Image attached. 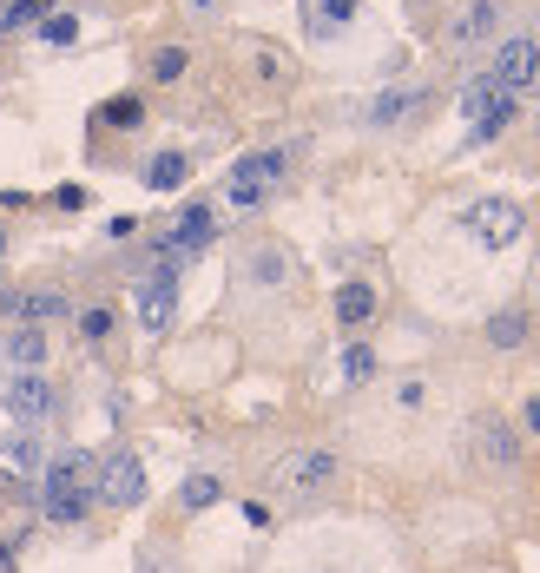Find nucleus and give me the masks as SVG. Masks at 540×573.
<instances>
[{
	"instance_id": "6e6552de",
	"label": "nucleus",
	"mask_w": 540,
	"mask_h": 573,
	"mask_svg": "<svg viewBox=\"0 0 540 573\" xmlns=\"http://www.w3.org/2000/svg\"><path fill=\"white\" fill-rule=\"evenodd\" d=\"M132 310H139V323H145L152 336L172 330V317H178V271L139 277V284H132Z\"/></svg>"
},
{
	"instance_id": "1a4fd4ad",
	"label": "nucleus",
	"mask_w": 540,
	"mask_h": 573,
	"mask_svg": "<svg viewBox=\"0 0 540 573\" xmlns=\"http://www.w3.org/2000/svg\"><path fill=\"white\" fill-rule=\"evenodd\" d=\"M475 455L488 468H514V462H521V435H514L501 415H481V422H475Z\"/></svg>"
},
{
	"instance_id": "20e7f679",
	"label": "nucleus",
	"mask_w": 540,
	"mask_h": 573,
	"mask_svg": "<svg viewBox=\"0 0 540 573\" xmlns=\"http://www.w3.org/2000/svg\"><path fill=\"white\" fill-rule=\"evenodd\" d=\"M336 475H343V455H336V448H290L270 481L284 494H317V488H330Z\"/></svg>"
},
{
	"instance_id": "393cba45",
	"label": "nucleus",
	"mask_w": 540,
	"mask_h": 573,
	"mask_svg": "<svg viewBox=\"0 0 540 573\" xmlns=\"http://www.w3.org/2000/svg\"><path fill=\"white\" fill-rule=\"evenodd\" d=\"M343 376L369 382V376H376V350H369V343H350V350H343Z\"/></svg>"
},
{
	"instance_id": "423d86ee",
	"label": "nucleus",
	"mask_w": 540,
	"mask_h": 573,
	"mask_svg": "<svg viewBox=\"0 0 540 573\" xmlns=\"http://www.w3.org/2000/svg\"><path fill=\"white\" fill-rule=\"evenodd\" d=\"M0 402H7V415H14L20 429H40V422L60 409V396H53V382L40 376V369H14L7 389H0Z\"/></svg>"
},
{
	"instance_id": "7ed1b4c3",
	"label": "nucleus",
	"mask_w": 540,
	"mask_h": 573,
	"mask_svg": "<svg viewBox=\"0 0 540 573\" xmlns=\"http://www.w3.org/2000/svg\"><path fill=\"white\" fill-rule=\"evenodd\" d=\"M86 508H93V488H86V455H60V462H47V521L73 527Z\"/></svg>"
},
{
	"instance_id": "9d476101",
	"label": "nucleus",
	"mask_w": 540,
	"mask_h": 573,
	"mask_svg": "<svg viewBox=\"0 0 540 573\" xmlns=\"http://www.w3.org/2000/svg\"><path fill=\"white\" fill-rule=\"evenodd\" d=\"M0 303H7V317L14 323H33V330H47L53 317H66L60 290H14V297H0Z\"/></svg>"
},
{
	"instance_id": "39448f33",
	"label": "nucleus",
	"mask_w": 540,
	"mask_h": 573,
	"mask_svg": "<svg viewBox=\"0 0 540 573\" xmlns=\"http://www.w3.org/2000/svg\"><path fill=\"white\" fill-rule=\"evenodd\" d=\"M93 501H106V508H139L145 501V462L132 455V448H112L106 462H99Z\"/></svg>"
},
{
	"instance_id": "f257e3e1",
	"label": "nucleus",
	"mask_w": 540,
	"mask_h": 573,
	"mask_svg": "<svg viewBox=\"0 0 540 573\" xmlns=\"http://www.w3.org/2000/svg\"><path fill=\"white\" fill-rule=\"evenodd\" d=\"M284 172H290V152L284 145H264V152H244L238 165H231V185H224V198L238 211H257L270 198V191L284 185Z\"/></svg>"
},
{
	"instance_id": "5701e85b",
	"label": "nucleus",
	"mask_w": 540,
	"mask_h": 573,
	"mask_svg": "<svg viewBox=\"0 0 540 573\" xmlns=\"http://www.w3.org/2000/svg\"><path fill=\"white\" fill-rule=\"evenodd\" d=\"M185 66H191V53H185V47H159V53H152V80L172 86L178 73H185Z\"/></svg>"
},
{
	"instance_id": "6ab92c4d",
	"label": "nucleus",
	"mask_w": 540,
	"mask_h": 573,
	"mask_svg": "<svg viewBox=\"0 0 540 573\" xmlns=\"http://www.w3.org/2000/svg\"><path fill=\"white\" fill-rule=\"evenodd\" d=\"M527 330H534L527 310H494V317H488V343H494V350H521Z\"/></svg>"
},
{
	"instance_id": "c756f323",
	"label": "nucleus",
	"mask_w": 540,
	"mask_h": 573,
	"mask_svg": "<svg viewBox=\"0 0 540 573\" xmlns=\"http://www.w3.org/2000/svg\"><path fill=\"white\" fill-rule=\"evenodd\" d=\"M7 567H14V547H0V573H7Z\"/></svg>"
},
{
	"instance_id": "bb28decb",
	"label": "nucleus",
	"mask_w": 540,
	"mask_h": 573,
	"mask_svg": "<svg viewBox=\"0 0 540 573\" xmlns=\"http://www.w3.org/2000/svg\"><path fill=\"white\" fill-rule=\"evenodd\" d=\"M422 402H429V382H396V409H422Z\"/></svg>"
},
{
	"instance_id": "a211bd4d",
	"label": "nucleus",
	"mask_w": 540,
	"mask_h": 573,
	"mask_svg": "<svg viewBox=\"0 0 540 573\" xmlns=\"http://www.w3.org/2000/svg\"><path fill=\"white\" fill-rule=\"evenodd\" d=\"M244 271H251L264 290H284V284H290V257L277 251V244H257V251L244 257Z\"/></svg>"
},
{
	"instance_id": "0eeeda50",
	"label": "nucleus",
	"mask_w": 540,
	"mask_h": 573,
	"mask_svg": "<svg viewBox=\"0 0 540 573\" xmlns=\"http://www.w3.org/2000/svg\"><path fill=\"white\" fill-rule=\"evenodd\" d=\"M488 80L501 86V93H514V99L540 80V40H534V33H508V40L494 47V73H488Z\"/></svg>"
},
{
	"instance_id": "a878e982",
	"label": "nucleus",
	"mask_w": 540,
	"mask_h": 573,
	"mask_svg": "<svg viewBox=\"0 0 540 573\" xmlns=\"http://www.w3.org/2000/svg\"><path fill=\"white\" fill-rule=\"evenodd\" d=\"M33 20H47V0H14V7L0 14V33L7 27H33Z\"/></svg>"
},
{
	"instance_id": "aec40b11",
	"label": "nucleus",
	"mask_w": 540,
	"mask_h": 573,
	"mask_svg": "<svg viewBox=\"0 0 540 573\" xmlns=\"http://www.w3.org/2000/svg\"><path fill=\"white\" fill-rule=\"evenodd\" d=\"M178 501H185V514H205V508H218V501H224V481L218 475H191L185 488H178Z\"/></svg>"
},
{
	"instance_id": "412c9836",
	"label": "nucleus",
	"mask_w": 540,
	"mask_h": 573,
	"mask_svg": "<svg viewBox=\"0 0 540 573\" xmlns=\"http://www.w3.org/2000/svg\"><path fill=\"white\" fill-rule=\"evenodd\" d=\"M40 40H47V47H73V40H80V14H47L40 20Z\"/></svg>"
},
{
	"instance_id": "4be33fe9",
	"label": "nucleus",
	"mask_w": 540,
	"mask_h": 573,
	"mask_svg": "<svg viewBox=\"0 0 540 573\" xmlns=\"http://www.w3.org/2000/svg\"><path fill=\"white\" fill-rule=\"evenodd\" d=\"M93 126H139V99H106V106L93 112Z\"/></svg>"
},
{
	"instance_id": "4468645a",
	"label": "nucleus",
	"mask_w": 540,
	"mask_h": 573,
	"mask_svg": "<svg viewBox=\"0 0 540 573\" xmlns=\"http://www.w3.org/2000/svg\"><path fill=\"white\" fill-rule=\"evenodd\" d=\"M0 462L20 468V475H47V448H40V435H33V429H14L7 442H0Z\"/></svg>"
},
{
	"instance_id": "2f4dec72",
	"label": "nucleus",
	"mask_w": 540,
	"mask_h": 573,
	"mask_svg": "<svg viewBox=\"0 0 540 573\" xmlns=\"http://www.w3.org/2000/svg\"><path fill=\"white\" fill-rule=\"evenodd\" d=\"M0 297H7V290H0Z\"/></svg>"
},
{
	"instance_id": "9b49d317",
	"label": "nucleus",
	"mask_w": 540,
	"mask_h": 573,
	"mask_svg": "<svg viewBox=\"0 0 540 573\" xmlns=\"http://www.w3.org/2000/svg\"><path fill=\"white\" fill-rule=\"evenodd\" d=\"M422 99H429L422 86H389V93H376V99H369V126H382V132H389V126H402L409 112H422Z\"/></svg>"
},
{
	"instance_id": "f03ea898",
	"label": "nucleus",
	"mask_w": 540,
	"mask_h": 573,
	"mask_svg": "<svg viewBox=\"0 0 540 573\" xmlns=\"http://www.w3.org/2000/svg\"><path fill=\"white\" fill-rule=\"evenodd\" d=\"M461 231L481 244V251H508V244L527 238V211L514 198H475V205L461 211Z\"/></svg>"
},
{
	"instance_id": "f3484780",
	"label": "nucleus",
	"mask_w": 540,
	"mask_h": 573,
	"mask_svg": "<svg viewBox=\"0 0 540 573\" xmlns=\"http://www.w3.org/2000/svg\"><path fill=\"white\" fill-rule=\"evenodd\" d=\"M185 178H191V159L178 152V145H172V152H152V159H145V185H152V191H178Z\"/></svg>"
},
{
	"instance_id": "2eb2a0df",
	"label": "nucleus",
	"mask_w": 540,
	"mask_h": 573,
	"mask_svg": "<svg viewBox=\"0 0 540 573\" xmlns=\"http://www.w3.org/2000/svg\"><path fill=\"white\" fill-rule=\"evenodd\" d=\"M0 356H7L14 369H40V363H47V330H33V323H20V330L7 336V343H0Z\"/></svg>"
},
{
	"instance_id": "7c9ffc66",
	"label": "nucleus",
	"mask_w": 540,
	"mask_h": 573,
	"mask_svg": "<svg viewBox=\"0 0 540 573\" xmlns=\"http://www.w3.org/2000/svg\"><path fill=\"white\" fill-rule=\"evenodd\" d=\"M0 251H7V231H0Z\"/></svg>"
},
{
	"instance_id": "f8f14e48",
	"label": "nucleus",
	"mask_w": 540,
	"mask_h": 573,
	"mask_svg": "<svg viewBox=\"0 0 540 573\" xmlns=\"http://www.w3.org/2000/svg\"><path fill=\"white\" fill-rule=\"evenodd\" d=\"M494 27H501V0H475V7H461L455 14L448 40H455V47H475V40H488Z\"/></svg>"
},
{
	"instance_id": "b1692460",
	"label": "nucleus",
	"mask_w": 540,
	"mask_h": 573,
	"mask_svg": "<svg viewBox=\"0 0 540 573\" xmlns=\"http://www.w3.org/2000/svg\"><path fill=\"white\" fill-rule=\"evenodd\" d=\"M80 336H86V343H106V336H112V310H106V303H86V310H80Z\"/></svg>"
},
{
	"instance_id": "cd10ccee",
	"label": "nucleus",
	"mask_w": 540,
	"mask_h": 573,
	"mask_svg": "<svg viewBox=\"0 0 540 573\" xmlns=\"http://www.w3.org/2000/svg\"><path fill=\"white\" fill-rule=\"evenodd\" d=\"M53 205H60V211H80L86 205V185H60V191H53Z\"/></svg>"
},
{
	"instance_id": "dca6fc26",
	"label": "nucleus",
	"mask_w": 540,
	"mask_h": 573,
	"mask_svg": "<svg viewBox=\"0 0 540 573\" xmlns=\"http://www.w3.org/2000/svg\"><path fill=\"white\" fill-rule=\"evenodd\" d=\"M356 20V0H303V27L310 33H343Z\"/></svg>"
},
{
	"instance_id": "ddd939ff",
	"label": "nucleus",
	"mask_w": 540,
	"mask_h": 573,
	"mask_svg": "<svg viewBox=\"0 0 540 573\" xmlns=\"http://www.w3.org/2000/svg\"><path fill=\"white\" fill-rule=\"evenodd\" d=\"M369 317H376V284L350 277V284L336 290V323H343V330H363Z\"/></svg>"
},
{
	"instance_id": "c85d7f7f",
	"label": "nucleus",
	"mask_w": 540,
	"mask_h": 573,
	"mask_svg": "<svg viewBox=\"0 0 540 573\" xmlns=\"http://www.w3.org/2000/svg\"><path fill=\"white\" fill-rule=\"evenodd\" d=\"M521 422H527V429H540V396H534V402L521 409Z\"/></svg>"
}]
</instances>
